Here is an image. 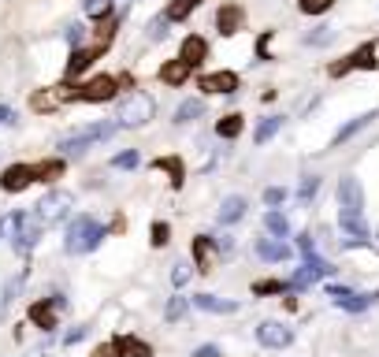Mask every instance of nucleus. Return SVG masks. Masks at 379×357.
Returning a JSON list of instances; mask_svg holds the SVG:
<instances>
[{"instance_id": "36", "label": "nucleus", "mask_w": 379, "mask_h": 357, "mask_svg": "<svg viewBox=\"0 0 379 357\" xmlns=\"http://www.w3.org/2000/svg\"><path fill=\"white\" fill-rule=\"evenodd\" d=\"M112 11V0H86V15H97V19H104Z\"/></svg>"}, {"instance_id": "4", "label": "nucleus", "mask_w": 379, "mask_h": 357, "mask_svg": "<svg viewBox=\"0 0 379 357\" xmlns=\"http://www.w3.org/2000/svg\"><path fill=\"white\" fill-rule=\"evenodd\" d=\"M153 115H156L153 97L149 94H138V89H134L130 97L120 101V115H115V119H120V127H146Z\"/></svg>"}, {"instance_id": "11", "label": "nucleus", "mask_w": 379, "mask_h": 357, "mask_svg": "<svg viewBox=\"0 0 379 357\" xmlns=\"http://www.w3.org/2000/svg\"><path fill=\"white\" fill-rule=\"evenodd\" d=\"M338 205L354 208V213H364V190H361L357 175H342V179H338Z\"/></svg>"}, {"instance_id": "31", "label": "nucleus", "mask_w": 379, "mask_h": 357, "mask_svg": "<svg viewBox=\"0 0 379 357\" xmlns=\"http://www.w3.org/2000/svg\"><path fill=\"white\" fill-rule=\"evenodd\" d=\"M190 306H193V301H190V298H182V294H179V298H172V301H167V309H164V320H167V324L182 320V316H186V309H190Z\"/></svg>"}, {"instance_id": "6", "label": "nucleus", "mask_w": 379, "mask_h": 357, "mask_svg": "<svg viewBox=\"0 0 379 357\" xmlns=\"http://www.w3.org/2000/svg\"><path fill=\"white\" fill-rule=\"evenodd\" d=\"M68 101H78V86L71 89L68 82H63V86L45 89V94H34L30 97V108L34 112H52V108H60V104H68Z\"/></svg>"}, {"instance_id": "33", "label": "nucleus", "mask_w": 379, "mask_h": 357, "mask_svg": "<svg viewBox=\"0 0 379 357\" xmlns=\"http://www.w3.org/2000/svg\"><path fill=\"white\" fill-rule=\"evenodd\" d=\"M201 0H172V4H167V19L172 23H179V19H186L193 8H198Z\"/></svg>"}, {"instance_id": "35", "label": "nucleus", "mask_w": 379, "mask_h": 357, "mask_svg": "<svg viewBox=\"0 0 379 357\" xmlns=\"http://www.w3.org/2000/svg\"><path fill=\"white\" fill-rule=\"evenodd\" d=\"M138 164H141L138 149H127V153H120V156H112V168H120V171H127V168H138Z\"/></svg>"}, {"instance_id": "38", "label": "nucleus", "mask_w": 379, "mask_h": 357, "mask_svg": "<svg viewBox=\"0 0 379 357\" xmlns=\"http://www.w3.org/2000/svg\"><path fill=\"white\" fill-rule=\"evenodd\" d=\"M167 238H172V227L156 220V223H153V238H149V242H153V246H167Z\"/></svg>"}, {"instance_id": "45", "label": "nucleus", "mask_w": 379, "mask_h": 357, "mask_svg": "<svg viewBox=\"0 0 379 357\" xmlns=\"http://www.w3.org/2000/svg\"><path fill=\"white\" fill-rule=\"evenodd\" d=\"M297 249H302L305 257H312V253H316V246H312V234H297Z\"/></svg>"}, {"instance_id": "22", "label": "nucleus", "mask_w": 379, "mask_h": 357, "mask_svg": "<svg viewBox=\"0 0 379 357\" xmlns=\"http://www.w3.org/2000/svg\"><path fill=\"white\" fill-rule=\"evenodd\" d=\"M190 301H193L198 309H205V313H234V309H238L234 301H227V298H216V294H193Z\"/></svg>"}, {"instance_id": "8", "label": "nucleus", "mask_w": 379, "mask_h": 357, "mask_svg": "<svg viewBox=\"0 0 379 357\" xmlns=\"http://www.w3.org/2000/svg\"><path fill=\"white\" fill-rule=\"evenodd\" d=\"M331 272H335V268H331L328 261L312 253V257H305L302 268H297V275H294V283H290V287H294V290H305V287H312L316 280H323V275H331Z\"/></svg>"}, {"instance_id": "5", "label": "nucleus", "mask_w": 379, "mask_h": 357, "mask_svg": "<svg viewBox=\"0 0 379 357\" xmlns=\"http://www.w3.org/2000/svg\"><path fill=\"white\" fill-rule=\"evenodd\" d=\"M115 130H120V123H94V127H86V130H78V134L71 138H63L60 142V153H68V156H78V153H86L89 145H97V142H108Z\"/></svg>"}, {"instance_id": "26", "label": "nucleus", "mask_w": 379, "mask_h": 357, "mask_svg": "<svg viewBox=\"0 0 379 357\" xmlns=\"http://www.w3.org/2000/svg\"><path fill=\"white\" fill-rule=\"evenodd\" d=\"M264 227H268V234H271V238H286V234H290V220L271 208V213L264 216Z\"/></svg>"}, {"instance_id": "3", "label": "nucleus", "mask_w": 379, "mask_h": 357, "mask_svg": "<svg viewBox=\"0 0 379 357\" xmlns=\"http://www.w3.org/2000/svg\"><path fill=\"white\" fill-rule=\"evenodd\" d=\"M71 208H75V197L68 190H52V194H45L41 201L34 205V216L41 220L45 227H56V223H63L71 216Z\"/></svg>"}, {"instance_id": "39", "label": "nucleus", "mask_w": 379, "mask_h": 357, "mask_svg": "<svg viewBox=\"0 0 379 357\" xmlns=\"http://www.w3.org/2000/svg\"><path fill=\"white\" fill-rule=\"evenodd\" d=\"M331 37H335V34H331V26H316V30H312V34L305 37V42H309V45H328Z\"/></svg>"}, {"instance_id": "19", "label": "nucleus", "mask_w": 379, "mask_h": 357, "mask_svg": "<svg viewBox=\"0 0 379 357\" xmlns=\"http://www.w3.org/2000/svg\"><path fill=\"white\" fill-rule=\"evenodd\" d=\"M179 56L186 60V63H193V68H198V63L208 56V42H205V37H198V34H190L186 42H182V52H179Z\"/></svg>"}, {"instance_id": "28", "label": "nucleus", "mask_w": 379, "mask_h": 357, "mask_svg": "<svg viewBox=\"0 0 379 357\" xmlns=\"http://www.w3.org/2000/svg\"><path fill=\"white\" fill-rule=\"evenodd\" d=\"M375 298H379V294H349V298H342V301H335V306L346 309V313H361V309H368Z\"/></svg>"}, {"instance_id": "34", "label": "nucleus", "mask_w": 379, "mask_h": 357, "mask_svg": "<svg viewBox=\"0 0 379 357\" xmlns=\"http://www.w3.org/2000/svg\"><path fill=\"white\" fill-rule=\"evenodd\" d=\"M34 175L41 179V182H52L56 175H63V161H45V164H37Z\"/></svg>"}, {"instance_id": "12", "label": "nucleus", "mask_w": 379, "mask_h": 357, "mask_svg": "<svg viewBox=\"0 0 379 357\" xmlns=\"http://www.w3.org/2000/svg\"><path fill=\"white\" fill-rule=\"evenodd\" d=\"M68 301L63 298H52V301H37V306H30V320L37 327H45V332H52L56 327V309H63Z\"/></svg>"}, {"instance_id": "27", "label": "nucleus", "mask_w": 379, "mask_h": 357, "mask_svg": "<svg viewBox=\"0 0 379 357\" xmlns=\"http://www.w3.org/2000/svg\"><path fill=\"white\" fill-rule=\"evenodd\" d=\"M283 127V115H268V119H260V127H257V134H253V142L257 145H264L268 138H276V130Z\"/></svg>"}, {"instance_id": "24", "label": "nucleus", "mask_w": 379, "mask_h": 357, "mask_svg": "<svg viewBox=\"0 0 379 357\" xmlns=\"http://www.w3.org/2000/svg\"><path fill=\"white\" fill-rule=\"evenodd\" d=\"M372 119H375V112H364V115H357V119H349V123H346L342 130H338L335 138H331V145H342V142H349V138L357 134V130H364V127H368Z\"/></svg>"}, {"instance_id": "14", "label": "nucleus", "mask_w": 379, "mask_h": 357, "mask_svg": "<svg viewBox=\"0 0 379 357\" xmlns=\"http://www.w3.org/2000/svg\"><path fill=\"white\" fill-rule=\"evenodd\" d=\"M101 52H104V45H89V49H75L71 52V60H68V71H63V75H68V78H78V75H82L86 68H89V63H94L97 56H101Z\"/></svg>"}, {"instance_id": "41", "label": "nucleus", "mask_w": 379, "mask_h": 357, "mask_svg": "<svg viewBox=\"0 0 379 357\" xmlns=\"http://www.w3.org/2000/svg\"><path fill=\"white\" fill-rule=\"evenodd\" d=\"M253 290H257V294H283L286 283H279V280H260Z\"/></svg>"}, {"instance_id": "13", "label": "nucleus", "mask_w": 379, "mask_h": 357, "mask_svg": "<svg viewBox=\"0 0 379 357\" xmlns=\"http://www.w3.org/2000/svg\"><path fill=\"white\" fill-rule=\"evenodd\" d=\"M201 89L205 94H234L238 89V75L234 71H212L201 78Z\"/></svg>"}, {"instance_id": "23", "label": "nucleus", "mask_w": 379, "mask_h": 357, "mask_svg": "<svg viewBox=\"0 0 379 357\" xmlns=\"http://www.w3.org/2000/svg\"><path fill=\"white\" fill-rule=\"evenodd\" d=\"M115 346H120L123 357H153V346H149V342H141V339H134V335H120V339H115Z\"/></svg>"}, {"instance_id": "20", "label": "nucleus", "mask_w": 379, "mask_h": 357, "mask_svg": "<svg viewBox=\"0 0 379 357\" xmlns=\"http://www.w3.org/2000/svg\"><path fill=\"white\" fill-rule=\"evenodd\" d=\"M245 197H238V194H231V197H224V205H219V223H238L242 216H245Z\"/></svg>"}, {"instance_id": "17", "label": "nucleus", "mask_w": 379, "mask_h": 357, "mask_svg": "<svg viewBox=\"0 0 379 357\" xmlns=\"http://www.w3.org/2000/svg\"><path fill=\"white\" fill-rule=\"evenodd\" d=\"M190 71H193V63H186V60H167L164 63V68H160V78H164V82L167 86H182V82H186V78H190Z\"/></svg>"}, {"instance_id": "29", "label": "nucleus", "mask_w": 379, "mask_h": 357, "mask_svg": "<svg viewBox=\"0 0 379 357\" xmlns=\"http://www.w3.org/2000/svg\"><path fill=\"white\" fill-rule=\"evenodd\" d=\"M320 194V175H305L297 187V205H312V197Z\"/></svg>"}, {"instance_id": "47", "label": "nucleus", "mask_w": 379, "mask_h": 357, "mask_svg": "<svg viewBox=\"0 0 379 357\" xmlns=\"http://www.w3.org/2000/svg\"><path fill=\"white\" fill-rule=\"evenodd\" d=\"M68 42H71V45H82V26H78V23L68 26Z\"/></svg>"}, {"instance_id": "42", "label": "nucleus", "mask_w": 379, "mask_h": 357, "mask_svg": "<svg viewBox=\"0 0 379 357\" xmlns=\"http://www.w3.org/2000/svg\"><path fill=\"white\" fill-rule=\"evenodd\" d=\"M283 201H286V190H283V187H268V190H264V205L276 208V205H283Z\"/></svg>"}, {"instance_id": "49", "label": "nucleus", "mask_w": 379, "mask_h": 357, "mask_svg": "<svg viewBox=\"0 0 379 357\" xmlns=\"http://www.w3.org/2000/svg\"><path fill=\"white\" fill-rule=\"evenodd\" d=\"M193 357H219V350L216 346H198V350H193Z\"/></svg>"}, {"instance_id": "37", "label": "nucleus", "mask_w": 379, "mask_h": 357, "mask_svg": "<svg viewBox=\"0 0 379 357\" xmlns=\"http://www.w3.org/2000/svg\"><path fill=\"white\" fill-rule=\"evenodd\" d=\"M167 23H172L167 15H156V19L149 23V37H153V42H160V37H167Z\"/></svg>"}, {"instance_id": "7", "label": "nucleus", "mask_w": 379, "mask_h": 357, "mask_svg": "<svg viewBox=\"0 0 379 357\" xmlns=\"http://www.w3.org/2000/svg\"><path fill=\"white\" fill-rule=\"evenodd\" d=\"M257 342H260V346H268V350H286L294 342V332L286 324H279V320H264L257 327Z\"/></svg>"}, {"instance_id": "9", "label": "nucleus", "mask_w": 379, "mask_h": 357, "mask_svg": "<svg viewBox=\"0 0 379 357\" xmlns=\"http://www.w3.org/2000/svg\"><path fill=\"white\" fill-rule=\"evenodd\" d=\"M115 86H120V82H115L112 75H97V78H89L86 86H78V101H94V104L97 101H112Z\"/></svg>"}, {"instance_id": "43", "label": "nucleus", "mask_w": 379, "mask_h": 357, "mask_svg": "<svg viewBox=\"0 0 379 357\" xmlns=\"http://www.w3.org/2000/svg\"><path fill=\"white\" fill-rule=\"evenodd\" d=\"M94 357H123V353H120V346H115V339H112V342H101V346L94 350Z\"/></svg>"}, {"instance_id": "2", "label": "nucleus", "mask_w": 379, "mask_h": 357, "mask_svg": "<svg viewBox=\"0 0 379 357\" xmlns=\"http://www.w3.org/2000/svg\"><path fill=\"white\" fill-rule=\"evenodd\" d=\"M45 223L37 216H26V213H15L8 220V234H11V249L15 253H30V249L37 246V238H41Z\"/></svg>"}, {"instance_id": "10", "label": "nucleus", "mask_w": 379, "mask_h": 357, "mask_svg": "<svg viewBox=\"0 0 379 357\" xmlns=\"http://www.w3.org/2000/svg\"><path fill=\"white\" fill-rule=\"evenodd\" d=\"M34 179L37 175H34L30 164H11V168H4V175H0V190L4 194H23Z\"/></svg>"}, {"instance_id": "32", "label": "nucleus", "mask_w": 379, "mask_h": 357, "mask_svg": "<svg viewBox=\"0 0 379 357\" xmlns=\"http://www.w3.org/2000/svg\"><path fill=\"white\" fill-rule=\"evenodd\" d=\"M156 168L160 171H167V175H172V187H182V161H175V156H160V161H156Z\"/></svg>"}, {"instance_id": "44", "label": "nucleus", "mask_w": 379, "mask_h": 357, "mask_svg": "<svg viewBox=\"0 0 379 357\" xmlns=\"http://www.w3.org/2000/svg\"><path fill=\"white\" fill-rule=\"evenodd\" d=\"M186 280H190V264H175V272H172V283H175V287H182Z\"/></svg>"}, {"instance_id": "50", "label": "nucleus", "mask_w": 379, "mask_h": 357, "mask_svg": "<svg viewBox=\"0 0 379 357\" xmlns=\"http://www.w3.org/2000/svg\"><path fill=\"white\" fill-rule=\"evenodd\" d=\"M11 119V108H4V104H0V123H8Z\"/></svg>"}, {"instance_id": "25", "label": "nucleus", "mask_w": 379, "mask_h": 357, "mask_svg": "<svg viewBox=\"0 0 379 357\" xmlns=\"http://www.w3.org/2000/svg\"><path fill=\"white\" fill-rule=\"evenodd\" d=\"M205 115V101H182L179 104V112H175V123H193V119H201Z\"/></svg>"}, {"instance_id": "21", "label": "nucleus", "mask_w": 379, "mask_h": 357, "mask_svg": "<svg viewBox=\"0 0 379 357\" xmlns=\"http://www.w3.org/2000/svg\"><path fill=\"white\" fill-rule=\"evenodd\" d=\"M212 249H216V238H208V234H201V238H193V261H198V272H212Z\"/></svg>"}, {"instance_id": "46", "label": "nucleus", "mask_w": 379, "mask_h": 357, "mask_svg": "<svg viewBox=\"0 0 379 357\" xmlns=\"http://www.w3.org/2000/svg\"><path fill=\"white\" fill-rule=\"evenodd\" d=\"M86 339V327H71L68 335H63V342H68V346H75V342H82Z\"/></svg>"}, {"instance_id": "40", "label": "nucleus", "mask_w": 379, "mask_h": 357, "mask_svg": "<svg viewBox=\"0 0 379 357\" xmlns=\"http://www.w3.org/2000/svg\"><path fill=\"white\" fill-rule=\"evenodd\" d=\"M335 0H302V11L305 15H320V11H328Z\"/></svg>"}, {"instance_id": "1", "label": "nucleus", "mask_w": 379, "mask_h": 357, "mask_svg": "<svg viewBox=\"0 0 379 357\" xmlns=\"http://www.w3.org/2000/svg\"><path fill=\"white\" fill-rule=\"evenodd\" d=\"M104 238L101 223L94 216H75L71 227H68V253H89V249H97V242Z\"/></svg>"}, {"instance_id": "16", "label": "nucleus", "mask_w": 379, "mask_h": 357, "mask_svg": "<svg viewBox=\"0 0 379 357\" xmlns=\"http://www.w3.org/2000/svg\"><path fill=\"white\" fill-rule=\"evenodd\" d=\"M216 26H219V34H238L242 30V8L238 4H224L216 11Z\"/></svg>"}, {"instance_id": "18", "label": "nucleus", "mask_w": 379, "mask_h": 357, "mask_svg": "<svg viewBox=\"0 0 379 357\" xmlns=\"http://www.w3.org/2000/svg\"><path fill=\"white\" fill-rule=\"evenodd\" d=\"M257 257L260 261H286V257H290V246H286L283 238H260V242H257Z\"/></svg>"}, {"instance_id": "48", "label": "nucleus", "mask_w": 379, "mask_h": 357, "mask_svg": "<svg viewBox=\"0 0 379 357\" xmlns=\"http://www.w3.org/2000/svg\"><path fill=\"white\" fill-rule=\"evenodd\" d=\"M216 249H219V253H231V249H234V242H231V238L224 234V238H216Z\"/></svg>"}, {"instance_id": "30", "label": "nucleus", "mask_w": 379, "mask_h": 357, "mask_svg": "<svg viewBox=\"0 0 379 357\" xmlns=\"http://www.w3.org/2000/svg\"><path fill=\"white\" fill-rule=\"evenodd\" d=\"M242 115H224V119H219V123H216V134L219 138H238L242 134Z\"/></svg>"}, {"instance_id": "15", "label": "nucleus", "mask_w": 379, "mask_h": 357, "mask_svg": "<svg viewBox=\"0 0 379 357\" xmlns=\"http://www.w3.org/2000/svg\"><path fill=\"white\" fill-rule=\"evenodd\" d=\"M338 223H342V231L349 238H357L364 242L368 238V223H364V213H354V208H338Z\"/></svg>"}, {"instance_id": "51", "label": "nucleus", "mask_w": 379, "mask_h": 357, "mask_svg": "<svg viewBox=\"0 0 379 357\" xmlns=\"http://www.w3.org/2000/svg\"><path fill=\"white\" fill-rule=\"evenodd\" d=\"M372 56H375V63H379V42H372Z\"/></svg>"}]
</instances>
